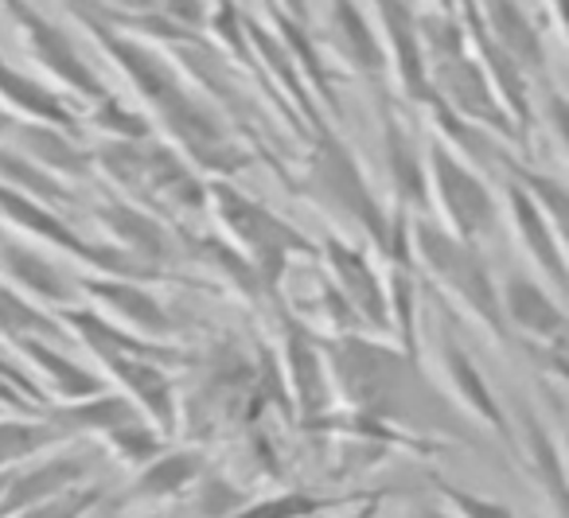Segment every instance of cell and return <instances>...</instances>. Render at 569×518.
Segmentation results:
<instances>
[{"label": "cell", "instance_id": "obj_1", "mask_svg": "<svg viewBox=\"0 0 569 518\" xmlns=\"http://www.w3.org/2000/svg\"><path fill=\"white\" fill-rule=\"evenodd\" d=\"M67 12L87 28L90 40L98 43V51L129 82V90L137 94V102L149 113L152 126L164 133V141L176 145L199 172L227 176L230 180V176H238L250 165V157L238 149L227 121L219 118V110L188 87V79L176 71L172 59L160 56L149 40H137V36L90 17V12L82 9H67Z\"/></svg>", "mask_w": 569, "mask_h": 518}, {"label": "cell", "instance_id": "obj_2", "mask_svg": "<svg viewBox=\"0 0 569 518\" xmlns=\"http://www.w3.org/2000/svg\"><path fill=\"white\" fill-rule=\"evenodd\" d=\"M325 355L328 370H332L336 401H343L348 414L375 417L406 437L445 429L441 417L460 414L437 390L433 378L421 370L418 355L402 351V347L356 331V336L325 339Z\"/></svg>", "mask_w": 569, "mask_h": 518}, {"label": "cell", "instance_id": "obj_3", "mask_svg": "<svg viewBox=\"0 0 569 518\" xmlns=\"http://www.w3.org/2000/svg\"><path fill=\"white\" fill-rule=\"evenodd\" d=\"M410 250L421 285H429L433 297H441L452 312L476 323L491 343L511 339L503 305H499V285L491 277L488 261H483L480 246L449 235L429 215H421V219H410Z\"/></svg>", "mask_w": 569, "mask_h": 518}, {"label": "cell", "instance_id": "obj_4", "mask_svg": "<svg viewBox=\"0 0 569 518\" xmlns=\"http://www.w3.org/2000/svg\"><path fill=\"white\" fill-rule=\"evenodd\" d=\"M418 24H421V43H426L429 87H433V94L441 98L457 118H465L468 126L483 129V133L496 137V141L519 145L522 149L527 141H522L515 121L507 118V110L499 106L480 59L468 48V32H465L460 12L429 9V12H418Z\"/></svg>", "mask_w": 569, "mask_h": 518}, {"label": "cell", "instance_id": "obj_5", "mask_svg": "<svg viewBox=\"0 0 569 518\" xmlns=\"http://www.w3.org/2000/svg\"><path fill=\"white\" fill-rule=\"evenodd\" d=\"M305 196H309L328 219L340 222V227L348 230V238H356L367 250L387 258L390 235H395V215L375 196L363 165H359L356 152L336 137V129L328 126V121L312 129V137H309Z\"/></svg>", "mask_w": 569, "mask_h": 518}, {"label": "cell", "instance_id": "obj_6", "mask_svg": "<svg viewBox=\"0 0 569 518\" xmlns=\"http://www.w3.org/2000/svg\"><path fill=\"white\" fill-rule=\"evenodd\" d=\"M207 211L214 215L219 235L253 261V269L261 273V281H266V289L273 297L289 261L320 253L293 222H284L277 211H269L261 199L246 196L227 176H211V203H207Z\"/></svg>", "mask_w": 569, "mask_h": 518}, {"label": "cell", "instance_id": "obj_7", "mask_svg": "<svg viewBox=\"0 0 569 518\" xmlns=\"http://www.w3.org/2000/svg\"><path fill=\"white\" fill-rule=\"evenodd\" d=\"M426 172H429V219L445 227L449 235L480 246L503 219L496 191L465 157L449 149L445 141H426Z\"/></svg>", "mask_w": 569, "mask_h": 518}, {"label": "cell", "instance_id": "obj_8", "mask_svg": "<svg viewBox=\"0 0 569 518\" xmlns=\"http://www.w3.org/2000/svg\"><path fill=\"white\" fill-rule=\"evenodd\" d=\"M429 378L437 382V390L468 417V421L483 425L488 432H496L503 445H511V421H507L503 406L491 394L488 378L480 375V367L472 362V355L465 351V343L452 331V308L441 297H433V320H429Z\"/></svg>", "mask_w": 569, "mask_h": 518}, {"label": "cell", "instance_id": "obj_9", "mask_svg": "<svg viewBox=\"0 0 569 518\" xmlns=\"http://www.w3.org/2000/svg\"><path fill=\"white\" fill-rule=\"evenodd\" d=\"M4 12L12 17V24H17L20 40H24L28 56L36 59V67H40L48 79H56L71 102L94 106V102H102L106 94H113L56 20L43 17L40 9H32L28 0H4Z\"/></svg>", "mask_w": 569, "mask_h": 518}, {"label": "cell", "instance_id": "obj_10", "mask_svg": "<svg viewBox=\"0 0 569 518\" xmlns=\"http://www.w3.org/2000/svg\"><path fill=\"white\" fill-rule=\"evenodd\" d=\"M320 261H325L328 281L340 289V297L359 316L363 331L371 336H390V300H387V277L375 250H367L356 238H325L320 242Z\"/></svg>", "mask_w": 569, "mask_h": 518}, {"label": "cell", "instance_id": "obj_11", "mask_svg": "<svg viewBox=\"0 0 569 518\" xmlns=\"http://www.w3.org/2000/svg\"><path fill=\"white\" fill-rule=\"evenodd\" d=\"M558 292L530 273H507L499 281L507 331L519 336L535 355H569V316Z\"/></svg>", "mask_w": 569, "mask_h": 518}, {"label": "cell", "instance_id": "obj_12", "mask_svg": "<svg viewBox=\"0 0 569 518\" xmlns=\"http://www.w3.org/2000/svg\"><path fill=\"white\" fill-rule=\"evenodd\" d=\"M277 355H281L284 386H289V398H293L301 421H325L328 409L336 406L332 370H328L325 343H317L309 323L297 320L293 312H281V347H277Z\"/></svg>", "mask_w": 569, "mask_h": 518}, {"label": "cell", "instance_id": "obj_13", "mask_svg": "<svg viewBox=\"0 0 569 518\" xmlns=\"http://www.w3.org/2000/svg\"><path fill=\"white\" fill-rule=\"evenodd\" d=\"M375 28L382 36V48L390 59V82H395L398 98L410 102L413 110L433 98L429 87V63H426V43H421L418 12L410 9V0H371Z\"/></svg>", "mask_w": 569, "mask_h": 518}, {"label": "cell", "instance_id": "obj_14", "mask_svg": "<svg viewBox=\"0 0 569 518\" xmlns=\"http://www.w3.org/2000/svg\"><path fill=\"white\" fill-rule=\"evenodd\" d=\"M79 289H82V305H90L98 316H106V320L118 323V328L133 331V336L152 339V343H164V339L176 336L172 312H168L157 292L144 289V281L90 273V277H79Z\"/></svg>", "mask_w": 569, "mask_h": 518}, {"label": "cell", "instance_id": "obj_15", "mask_svg": "<svg viewBox=\"0 0 569 518\" xmlns=\"http://www.w3.org/2000/svg\"><path fill=\"white\" fill-rule=\"evenodd\" d=\"M379 160L382 183H387L390 215H429V172H426V145L413 141V133L402 126L390 106L379 113Z\"/></svg>", "mask_w": 569, "mask_h": 518}, {"label": "cell", "instance_id": "obj_16", "mask_svg": "<svg viewBox=\"0 0 569 518\" xmlns=\"http://www.w3.org/2000/svg\"><path fill=\"white\" fill-rule=\"evenodd\" d=\"M499 207H503V222H507V230H511L515 246H519V253L527 258V266L535 269L538 281L558 292V297H569V266H566V253H561L558 230L550 227V219L538 211V203L511 180V176H503Z\"/></svg>", "mask_w": 569, "mask_h": 518}, {"label": "cell", "instance_id": "obj_17", "mask_svg": "<svg viewBox=\"0 0 569 518\" xmlns=\"http://www.w3.org/2000/svg\"><path fill=\"white\" fill-rule=\"evenodd\" d=\"M511 448L522 479L535 491L546 518H569V464L558 440L546 432L530 409H519V425L511 429Z\"/></svg>", "mask_w": 569, "mask_h": 518}, {"label": "cell", "instance_id": "obj_18", "mask_svg": "<svg viewBox=\"0 0 569 518\" xmlns=\"http://www.w3.org/2000/svg\"><path fill=\"white\" fill-rule=\"evenodd\" d=\"M94 227L102 242L118 246L121 253H129L149 269H160V273H168V266L183 258L180 235L160 215L144 211L137 203H98Z\"/></svg>", "mask_w": 569, "mask_h": 518}, {"label": "cell", "instance_id": "obj_19", "mask_svg": "<svg viewBox=\"0 0 569 518\" xmlns=\"http://www.w3.org/2000/svg\"><path fill=\"white\" fill-rule=\"evenodd\" d=\"M325 40L340 67L356 79L382 82L390 74V59L382 48V36L375 20L359 9L356 0H328L325 12Z\"/></svg>", "mask_w": 569, "mask_h": 518}, {"label": "cell", "instance_id": "obj_20", "mask_svg": "<svg viewBox=\"0 0 569 518\" xmlns=\"http://www.w3.org/2000/svg\"><path fill=\"white\" fill-rule=\"evenodd\" d=\"M0 277H4L9 289H17L20 297L36 300V305H51L56 312L82 300L79 277L59 269L48 253L20 242L17 235H0Z\"/></svg>", "mask_w": 569, "mask_h": 518}, {"label": "cell", "instance_id": "obj_21", "mask_svg": "<svg viewBox=\"0 0 569 518\" xmlns=\"http://www.w3.org/2000/svg\"><path fill=\"white\" fill-rule=\"evenodd\" d=\"M106 378L121 386L126 398H133V406L157 425L164 437H172L180 425V401H176V386L168 378V370L160 367V359H144V355H102Z\"/></svg>", "mask_w": 569, "mask_h": 518}, {"label": "cell", "instance_id": "obj_22", "mask_svg": "<svg viewBox=\"0 0 569 518\" xmlns=\"http://www.w3.org/2000/svg\"><path fill=\"white\" fill-rule=\"evenodd\" d=\"M0 133H9L12 145H17L24 157H32L40 168H48L51 176L59 180H87L94 168V149L82 145V133H71V129H59L48 126V121H28V118H4V129Z\"/></svg>", "mask_w": 569, "mask_h": 518}, {"label": "cell", "instance_id": "obj_23", "mask_svg": "<svg viewBox=\"0 0 569 518\" xmlns=\"http://www.w3.org/2000/svg\"><path fill=\"white\" fill-rule=\"evenodd\" d=\"M87 476L90 460L79 452L48 456L40 464H28V468H12V479L4 484V495H0V518H20L24 510L87 484Z\"/></svg>", "mask_w": 569, "mask_h": 518}, {"label": "cell", "instance_id": "obj_24", "mask_svg": "<svg viewBox=\"0 0 569 518\" xmlns=\"http://www.w3.org/2000/svg\"><path fill=\"white\" fill-rule=\"evenodd\" d=\"M0 110H9L12 118L48 121V126L71 129V133L87 129V121L79 118L71 98L51 90L48 82L32 79V74L17 71L4 56H0Z\"/></svg>", "mask_w": 569, "mask_h": 518}, {"label": "cell", "instance_id": "obj_25", "mask_svg": "<svg viewBox=\"0 0 569 518\" xmlns=\"http://www.w3.org/2000/svg\"><path fill=\"white\" fill-rule=\"evenodd\" d=\"M480 4V20L488 28V36L499 48L511 56V63L519 67L527 79H542L546 74V48L542 32L530 20V12L519 0H476Z\"/></svg>", "mask_w": 569, "mask_h": 518}, {"label": "cell", "instance_id": "obj_26", "mask_svg": "<svg viewBox=\"0 0 569 518\" xmlns=\"http://www.w3.org/2000/svg\"><path fill=\"white\" fill-rule=\"evenodd\" d=\"M207 471L199 448H164L157 460H149L141 471H133V484L126 491V502H172L188 499V491Z\"/></svg>", "mask_w": 569, "mask_h": 518}, {"label": "cell", "instance_id": "obj_27", "mask_svg": "<svg viewBox=\"0 0 569 518\" xmlns=\"http://www.w3.org/2000/svg\"><path fill=\"white\" fill-rule=\"evenodd\" d=\"M17 347H20V355L32 362L36 375L43 378V386L51 390V398H59V406H63V401H82V398H94V394L110 390V382H106L102 375H94V370L82 367V362L59 355L48 339L20 336Z\"/></svg>", "mask_w": 569, "mask_h": 518}, {"label": "cell", "instance_id": "obj_28", "mask_svg": "<svg viewBox=\"0 0 569 518\" xmlns=\"http://www.w3.org/2000/svg\"><path fill=\"white\" fill-rule=\"evenodd\" d=\"M273 28H277V40L284 43V51L293 56L297 71H301L305 87L312 90V98H317V102L325 106L332 118H340L343 106H340V98H336V90H332V74H328L325 59H320L317 43H312V36H309V24H301V20H293L289 12H281L273 4Z\"/></svg>", "mask_w": 569, "mask_h": 518}, {"label": "cell", "instance_id": "obj_29", "mask_svg": "<svg viewBox=\"0 0 569 518\" xmlns=\"http://www.w3.org/2000/svg\"><path fill=\"white\" fill-rule=\"evenodd\" d=\"M137 417H144V414L133 406V398H126V394H118V390H102L82 401H63V406L56 409V421L63 425L67 432H90V437H98V440L110 437L121 425L137 421Z\"/></svg>", "mask_w": 569, "mask_h": 518}, {"label": "cell", "instance_id": "obj_30", "mask_svg": "<svg viewBox=\"0 0 569 518\" xmlns=\"http://www.w3.org/2000/svg\"><path fill=\"white\" fill-rule=\"evenodd\" d=\"M0 183H9V188L24 191V196L40 199L48 207L74 203L71 188L59 176H51L48 168H40L32 157H24L20 149H9V145H0Z\"/></svg>", "mask_w": 569, "mask_h": 518}, {"label": "cell", "instance_id": "obj_31", "mask_svg": "<svg viewBox=\"0 0 569 518\" xmlns=\"http://www.w3.org/2000/svg\"><path fill=\"white\" fill-rule=\"evenodd\" d=\"M496 165H499V172L511 176V180L519 183V188L527 191L530 199H535L538 211L550 219L553 230H569V188H566V183L553 180V176L535 172V168H527L522 160L503 157V152L496 157Z\"/></svg>", "mask_w": 569, "mask_h": 518}, {"label": "cell", "instance_id": "obj_32", "mask_svg": "<svg viewBox=\"0 0 569 518\" xmlns=\"http://www.w3.org/2000/svg\"><path fill=\"white\" fill-rule=\"evenodd\" d=\"M87 129H94L102 141H149L152 137V121L144 110H133L126 106L118 94H106L102 102L87 106Z\"/></svg>", "mask_w": 569, "mask_h": 518}, {"label": "cell", "instance_id": "obj_33", "mask_svg": "<svg viewBox=\"0 0 569 518\" xmlns=\"http://www.w3.org/2000/svg\"><path fill=\"white\" fill-rule=\"evenodd\" d=\"M164 432L157 429V425L149 421V417H137V421L121 425V429H113L110 437H102V448L113 456V460L121 464V468L129 471H141L149 460H157L160 452H164Z\"/></svg>", "mask_w": 569, "mask_h": 518}, {"label": "cell", "instance_id": "obj_34", "mask_svg": "<svg viewBox=\"0 0 569 518\" xmlns=\"http://www.w3.org/2000/svg\"><path fill=\"white\" fill-rule=\"evenodd\" d=\"M242 507H246L242 487H234L230 479L214 476V471H203V476H199V484L188 491L191 518H234Z\"/></svg>", "mask_w": 569, "mask_h": 518}, {"label": "cell", "instance_id": "obj_35", "mask_svg": "<svg viewBox=\"0 0 569 518\" xmlns=\"http://www.w3.org/2000/svg\"><path fill=\"white\" fill-rule=\"evenodd\" d=\"M328 507H336L332 499H320L312 491H281L269 499L246 502L234 518H320Z\"/></svg>", "mask_w": 569, "mask_h": 518}, {"label": "cell", "instance_id": "obj_36", "mask_svg": "<svg viewBox=\"0 0 569 518\" xmlns=\"http://www.w3.org/2000/svg\"><path fill=\"white\" fill-rule=\"evenodd\" d=\"M0 328L12 331V336L28 331V336L48 339L59 331V316L51 320V316H43L40 308H36V300L20 297L17 289H0Z\"/></svg>", "mask_w": 569, "mask_h": 518}, {"label": "cell", "instance_id": "obj_37", "mask_svg": "<svg viewBox=\"0 0 569 518\" xmlns=\"http://www.w3.org/2000/svg\"><path fill=\"white\" fill-rule=\"evenodd\" d=\"M437 502H441L452 518H519L507 502L465 491V487H457V484H437Z\"/></svg>", "mask_w": 569, "mask_h": 518}, {"label": "cell", "instance_id": "obj_38", "mask_svg": "<svg viewBox=\"0 0 569 518\" xmlns=\"http://www.w3.org/2000/svg\"><path fill=\"white\" fill-rule=\"evenodd\" d=\"M102 495H106L102 484H79V487H71V491L56 495V499L40 502V507L24 510L20 518H87L90 510L102 502Z\"/></svg>", "mask_w": 569, "mask_h": 518}, {"label": "cell", "instance_id": "obj_39", "mask_svg": "<svg viewBox=\"0 0 569 518\" xmlns=\"http://www.w3.org/2000/svg\"><path fill=\"white\" fill-rule=\"evenodd\" d=\"M538 118H542L546 141H550L553 152H558V157L569 165V94L550 90V94H546V102H542V110H538Z\"/></svg>", "mask_w": 569, "mask_h": 518}, {"label": "cell", "instance_id": "obj_40", "mask_svg": "<svg viewBox=\"0 0 569 518\" xmlns=\"http://www.w3.org/2000/svg\"><path fill=\"white\" fill-rule=\"evenodd\" d=\"M546 362V375L558 378L561 386H569V355H538Z\"/></svg>", "mask_w": 569, "mask_h": 518}, {"label": "cell", "instance_id": "obj_41", "mask_svg": "<svg viewBox=\"0 0 569 518\" xmlns=\"http://www.w3.org/2000/svg\"><path fill=\"white\" fill-rule=\"evenodd\" d=\"M546 9H550L553 24H558L561 40H566V48H569V0H546Z\"/></svg>", "mask_w": 569, "mask_h": 518}, {"label": "cell", "instance_id": "obj_42", "mask_svg": "<svg viewBox=\"0 0 569 518\" xmlns=\"http://www.w3.org/2000/svg\"><path fill=\"white\" fill-rule=\"evenodd\" d=\"M402 518H452V515L441 507V502H418V507H410Z\"/></svg>", "mask_w": 569, "mask_h": 518}, {"label": "cell", "instance_id": "obj_43", "mask_svg": "<svg viewBox=\"0 0 569 518\" xmlns=\"http://www.w3.org/2000/svg\"><path fill=\"white\" fill-rule=\"evenodd\" d=\"M273 4L293 20H301V24H309V0H273Z\"/></svg>", "mask_w": 569, "mask_h": 518}, {"label": "cell", "instance_id": "obj_44", "mask_svg": "<svg viewBox=\"0 0 569 518\" xmlns=\"http://www.w3.org/2000/svg\"><path fill=\"white\" fill-rule=\"evenodd\" d=\"M433 9H441V12H457V0H429Z\"/></svg>", "mask_w": 569, "mask_h": 518}, {"label": "cell", "instance_id": "obj_45", "mask_svg": "<svg viewBox=\"0 0 569 518\" xmlns=\"http://www.w3.org/2000/svg\"><path fill=\"white\" fill-rule=\"evenodd\" d=\"M558 242H561V253H566V266H569V230H558Z\"/></svg>", "mask_w": 569, "mask_h": 518}, {"label": "cell", "instance_id": "obj_46", "mask_svg": "<svg viewBox=\"0 0 569 518\" xmlns=\"http://www.w3.org/2000/svg\"><path fill=\"white\" fill-rule=\"evenodd\" d=\"M561 445H566V448H569V429H566V437H561Z\"/></svg>", "mask_w": 569, "mask_h": 518}, {"label": "cell", "instance_id": "obj_47", "mask_svg": "<svg viewBox=\"0 0 569 518\" xmlns=\"http://www.w3.org/2000/svg\"><path fill=\"white\" fill-rule=\"evenodd\" d=\"M137 518H160V515H152V510H149V515H137Z\"/></svg>", "mask_w": 569, "mask_h": 518}, {"label": "cell", "instance_id": "obj_48", "mask_svg": "<svg viewBox=\"0 0 569 518\" xmlns=\"http://www.w3.org/2000/svg\"><path fill=\"white\" fill-rule=\"evenodd\" d=\"M561 452H566V464H569V448L566 445H561Z\"/></svg>", "mask_w": 569, "mask_h": 518}, {"label": "cell", "instance_id": "obj_49", "mask_svg": "<svg viewBox=\"0 0 569 518\" xmlns=\"http://www.w3.org/2000/svg\"><path fill=\"white\" fill-rule=\"evenodd\" d=\"M0 129H4V113H0Z\"/></svg>", "mask_w": 569, "mask_h": 518}, {"label": "cell", "instance_id": "obj_50", "mask_svg": "<svg viewBox=\"0 0 569 518\" xmlns=\"http://www.w3.org/2000/svg\"><path fill=\"white\" fill-rule=\"evenodd\" d=\"M0 4H4V0H0Z\"/></svg>", "mask_w": 569, "mask_h": 518}]
</instances>
